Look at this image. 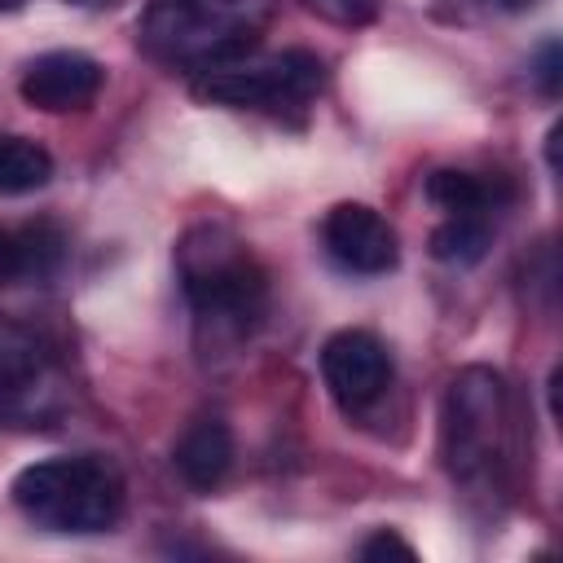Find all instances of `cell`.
Returning <instances> with one entry per match:
<instances>
[{"label":"cell","instance_id":"6da1fadb","mask_svg":"<svg viewBox=\"0 0 563 563\" xmlns=\"http://www.w3.org/2000/svg\"><path fill=\"white\" fill-rule=\"evenodd\" d=\"M440 457L453 484L497 497L515 462V409L506 378L488 365H466L449 378L440 405Z\"/></svg>","mask_w":563,"mask_h":563},{"label":"cell","instance_id":"7a4b0ae2","mask_svg":"<svg viewBox=\"0 0 563 563\" xmlns=\"http://www.w3.org/2000/svg\"><path fill=\"white\" fill-rule=\"evenodd\" d=\"M268 18L273 0H150L136 40L167 66L211 70L255 53Z\"/></svg>","mask_w":563,"mask_h":563},{"label":"cell","instance_id":"3957f363","mask_svg":"<svg viewBox=\"0 0 563 563\" xmlns=\"http://www.w3.org/2000/svg\"><path fill=\"white\" fill-rule=\"evenodd\" d=\"M176 273L198 321L246 334L268 299V277L251 246L224 224H194L176 246Z\"/></svg>","mask_w":563,"mask_h":563},{"label":"cell","instance_id":"277c9868","mask_svg":"<svg viewBox=\"0 0 563 563\" xmlns=\"http://www.w3.org/2000/svg\"><path fill=\"white\" fill-rule=\"evenodd\" d=\"M13 506L48 532H110L123 515V479L106 457L66 453L31 462L13 475Z\"/></svg>","mask_w":563,"mask_h":563},{"label":"cell","instance_id":"5b68a950","mask_svg":"<svg viewBox=\"0 0 563 563\" xmlns=\"http://www.w3.org/2000/svg\"><path fill=\"white\" fill-rule=\"evenodd\" d=\"M321 57L308 48H286V53H268V57H233L224 66L198 70L194 92L202 101L216 106H233V110H268V114H286V110H308V101L321 88Z\"/></svg>","mask_w":563,"mask_h":563},{"label":"cell","instance_id":"8992f818","mask_svg":"<svg viewBox=\"0 0 563 563\" xmlns=\"http://www.w3.org/2000/svg\"><path fill=\"white\" fill-rule=\"evenodd\" d=\"M70 405V378L57 352L26 325L0 321V422L48 427Z\"/></svg>","mask_w":563,"mask_h":563},{"label":"cell","instance_id":"52a82bcc","mask_svg":"<svg viewBox=\"0 0 563 563\" xmlns=\"http://www.w3.org/2000/svg\"><path fill=\"white\" fill-rule=\"evenodd\" d=\"M321 378H325L330 396L347 413H356V409L374 405L387 391L391 356H387V347L369 330H339L321 347Z\"/></svg>","mask_w":563,"mask_h":563},{"label":"cell","instance_id":"ba28073f","mask_svg":"<svg viewBox=\"0 0 563 563\" xmlns=\"http://www.w3.org/2000/svg\"><path fill=\"white\" fill-rule=\"evenodd\" d=\"M321 242L330 251V260L347 273L361 277H378L391 273L400 260V242L396 229L365 202H339L330 207V216L321 220Z\"/></svg>","mask_w":563,"mask_h":563},{"label":"cell","instance_id":"9c48e42d","mask_svg":"<svg viewBox=\"0 0 563 563\" xmlns=\"http://www.w3.org/2000/svg\"><path fill=\"white\" fill-rule=\"evenodd\" d=\"M101 62H92L88 53H75V48H57V53H44L35 57L26 70H22V101L44 110V114H66V110H84L97 92H101Z\"/></svg>","mask_w":563,"mask_h":563},{"label":"cell","instance_id":"30bf717a","mask_svg":"<svg viewBox=\"0 0 563 563\" xmlns=\"http://www.w3.org/2000/svg\"><path fill=\"white\" fill-rule=\"evenodd\" d=\"M172 462L180 471V479L198 493H211L229 466H233V431L220 418H198L172 449Z\"/></svg>","mask_w":563,"mask_h":563},{"label":"cell","instance_id":"8fae6325","mask_svg":"<svg viewBox=\"0 0 563 563\" xmlns=\"http://www.w3.org/2000/svg\"><path fill=\"white\" fill-rule=\"evenodd\" d=\"M66 238L57 224L40 220V224H22V229H0V282H35L48 277L62 264Z\"/></svg>","mask_w":563,"mask_h":563},{"label":"cell","instance_id":"7c38bea8","mask_svg":"<svg viewBox=\"0 0 563 563\" xmlns=\"http://www.w3.org/2000/svg\"><path fill=\"white\" fill-rule=\"evenodd\" d=\"M48 176H53V154L44 145L0 132V194L4 198L35 194L48 185Z\"/></svg>","mask_w":563,"mask_h":563},{"label":"cell","instance_id":"4fadbf2b","mask_svg":"<svg viewBox=\"0 0 563 563\" xmlns=\"http://www.w3.org/2000/svg\"><path fill=\"white\" fill-rule=\"evenodd\" d=\"M427 198L449 211V216H484L488 202H497V180L488 185L475 172H457V167H440L427 176Z\"/></svg>","mask_w":563,"mask_h":563},{"label":"cell","instance_id":"5bb4252c","mask_svg":"<svg viewBox=\"0 0 563 563\" xmlns=\"http://www.w3.org/2000/svg\"><path fill=\"white\" fill-rule=\"evenodd\" d=\"M493 246V229L484 216H449L431 233V255L444 264H479Z\"/></svg>","mask_w":563,"mask_h":563},{"label":"cell","instance_id":"9a60e30c","mask_svg":"<svg viewBox=\"0 0 563 563\" xmlns=\"http://www.w3.org/2000/svg\"><path fill=\"white\" fill-rule=\"evenodd\" d=\"M413 559V545L405 541V537H396L391 528H378L374 537H365L361 541V559Z\"/></svg>","mask_w":563,"mask_h":563},{"label":"cell","instance_id":"2e32d148","mask_svg":"<svg viewBox=\"0 0 563 563\" xmlns=\"http://www.w3.org/2000/svg\"><path fill=\"white\" fill-rule=\"evenodd\" d=\"M303 4L334 22H365L374 13V0H303Z\"/></svg>","mask_w":563,"mask_h":563},{"label":"cell","instance_id":"e0dca14e","mask_svg":"<svg viewBox=\"0 0 563 563\" xmlns=\"http://www.w3.org/2000/svg\"><path fill=\"white\" fill-rule=\"evenodd\" d=\"M541 88L550 97L559 92V44H545V53H541Z\"/></svg>","mask_w":563,"mask_h":563},{"label":"cell","instance_id":"ac0fdd59","mask_svg":"<svg viewBox=\"0 0 563 563\" xmlns=\"http://www.w3.org/2000/svg\"><path fill=\"white\" fill-rule=\"evenodd\" d=\"M18 4H22V0H0V9H18Z\"/></svg>","mask_w":563,"mask_h":563},{"label":"cell","instance_id":"d6986e66","mask_svg":"<svg viewBox=\"0 0 563 563\" xmlns=\"http://www.w3.org/2000/svg\"><path fill=\"white\" fill-rule=\"evenodd\" d=\"M506 4H528V0H506Z\"/></svg>","mask_w":563,"mask_h":563}]
</instances>
